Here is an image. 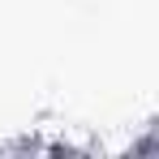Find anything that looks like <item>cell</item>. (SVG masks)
Here are the masks:
<instances>
[{
    "mask_svg": "<svg viewBox=\"0 0 159 159\" xmlns=\"http://www.w3.org/2000/svg\"><path fill=\"white\" fill-rule=\"evenodd\" d=\"M129 151L133 155H155L159 159V116H151V120L138 129V138L129 142Z\"/></svg>",
    "mask_w": 159,
    "mask_h": 159,
    "instance_id": "1",
    "label": "cell"
}]
</instances>
